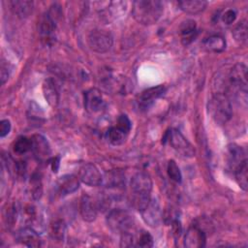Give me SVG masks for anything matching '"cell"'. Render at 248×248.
Listing matches in <instances>:
<instances>
[{
  "label": "cell",
  "instance_id": "obj_16",
  "mask_svg": "<svg viewBox=\"0 0 248 248\" xmlns=\"http://www.w3.org/2000/svg\"><path fill=\"white\" fill-rule=\"evenodd\" d=\"M99 203L92 197L84 194L79 202V212L82 219L86 222H93L98 214Z\"/></svg>",
  "mask_w": 248,
  "mask_h": 248
},
{
  "label": "cell",
  "instance_id": "obj_11",
  "mask_svg": "<svg viewBox=\"0 0 248 248\" xmlns=\"http://www.w3.org/2000/svg\"><path fill=\"white\" fill-rule=\"evenodd\" d=\"M140 212L143 221L152 228L159 226L163 219L159 202L154 199H151L150 202Z\"/></svg>",
  "mask_w": 248,
  "mask_h": 248
},
{
  "label": "cell",
  "instance_id": "obj_29",
  "mask_svg": "<svg viewBox=\"0 0 248 248\" xmlns=\"http://www.w3.org/2000/svg\"><path fill=\"white\" fill-rule=\"evenodd\" d=\"M105 179L108 187H120L124 184V175L120 171H110Z\"/></svg>",
  "mask_w": 248,
  "mask_h": 248
},
{
  "label": "cell",
  "instance_id": "obj_28",
  "mask_svg": "<svg viewBox=\"0 0 248 248\" xmlns=\"http://www.w3.org/2000/svg\"><path fill=\"white\" fill-rule=\"evenodd\" d=\"M31 139L26 137H19L14 143V151L18 155H23L31 150Z\"/></svg>",
  "mask_w": 248,
  "mask_h": 248
},
{
  "label": "cell",
  "instance_id": "obj_17",
  "mask_svg": "<svg viewBox=\"0 0 248 248\" xmlns=\"http://www.w3.org/2000/svg\"><path fill=\"white\" fill-rule=\"evenodd\" d=\"M43 94L46 102L51 107H56L58 105L60 100V93H59L58 85L53 78H48L44 81Z\"/></svg>",
  "mask_w": 248,
  "mask_h": 248
},
{
  "label": "cell",
  "instance_id": "obj_32",
  "mask_svg": "<svg viewBox=\"0 0 248 248\" xmlns=\"http://www.w3.org/2000/svg\"><path fill=\"white\" fill-rule=\"evenodd\" d=\"M31 190L34 199H39L42 195V182L39 174H34L31 179Z\"/></svg>",
  "mask_w": 248,
  "mask_h": 248
},
{
  "label": "cell",
  "instance_id": "obj_13",
  "mask_svg": "<svg viewBox=\"0 0 248 248\" xmlns=\"http://www.w3.org/2000/svg\"><path fill=\"white\" fill-rule=\"evenodd\" d=\"M206 242V234L203 230L198 226L190 227L184 236V246L187 248L203 247Z\"/></svg>",
  "mask_w": 248,
  "mask_h": 248
},
{
  "label": "cell",
  "instance_id": "obj_7",
  "mask_svg": "<svg viewBox=\"0 0 248 248\" xmlns=\"http://www.w3.org/2000/svg\"><path fill=\"white\" fill-rule=\"evenodd\" d=\"M89 47L98 53H105L108 51L113 44L111 34L105 30H93L87 38Z\"/></svg>",
  "mask_w": 248,
  "mask_h": 248
},
{
  "label": "cell",
  "instance_id": "obj_19",
  "mask_svg": "<svg viewBox=\"0 0 248 248\" xmlns=\"http://www.w3.org/2000/svg\"><path fill=\"white\" fill-rule=\"evenodd\" d=\"M179 33L181 37V43L184 46L190 45L198 36L196 21L193 19H186L183 21L180 25Z\"/></svg>",
  "mask_w": 248,
  "mask_h": 248
},
{
  "label": "cell",
  "instance_id": "obj_2",
  "mask_svg": "<svg viewBox=\"0 0 248 248\" xmlns=\"http://www.w3.org/2000/svg\"><path fill=\"white\" fill-rule=\"evenodd\" d=\"M130 187L133 195V203L140 211L151 200L152 180L145 171L137 172L131 179Z\"/></svg>",
  "mask_w": 248,
  "mask_h": 248
},
{
  "label": "cell",
  "instance_id": "obj_34",
  "mask_svg": "<svg viewBox=\"0 0 248 248\" xmlns=\"http://www.w3.org/2000/svg\"><path fill=\"white\" fill-rule=\"evenodd\" d=\"M236 11L234 9H228L222 15V20L225 24H232L236 18Z\"/></svg>",
  "mask_w": 248,
  "mask_h": 248
},
{
  "label": "cell",
  "instance_id": "obj_24",
  "mask_svg": "<svg viewBox=\"0 0 248 248\" xmlns=\"http://www.w3.org/2000/svg\"><path fill=\"white\" fill-rule=\"evenodd\" d=\"M204 46L212 52H222L226 48V40L221 35H212L204 41Z\"/></svg>",
  "mask_w": 248,
  "mask_h": 248
},
{
  "label": "cell",
  "instance_id": "obj_10",
  "mask_svg": "<svg viewBox=\"0 0 248 248\" xmlns=\"http://www.w3.org/2000/svg\"><path fill=\"white\" fill-rule=\"evenodd\" d=\"M78 178L88 186H99L103 183V176L98 168L91 163L82 165L78 170Z\"/></svg>",
  "mask_w": 248,
  "mask_h": 248
},
{
  "label": "cell",
  "instance_id": "obj_3",
  "mask_svg": "<svg viewBox=\"0 0 248 248\" xmlns=\"http://www.w3.org/2000/svg\"><path fill=\"white\" fill-rule=\"evenodd\" d=\"M207 110L211 118L219 125L226 124L232 115L231 101L224 92L212 95L207 104Z\"/></svg>",
  "mask_w": 248,
  "mask_h": 248
},
{
  "label": "cell",
  "instance_id": "obj_21",
  "mask_svg": "<svg viewBox=\"0 0 248 248\" xmlns=\"http://www.w3.org/2000/svg\"><path fill=\"white\" fill-rule=\"evenodd\" d=\"M177 5L183 12L190 15H197L206 8L207 2L203 0H183L178 1Z\"/></svg>",
  "mask_w": 248,
  "mask_h": 248
},
{
  "label": "cell",
  "instance_id": "obj_9",
  "mask_svg": "<svg viewBox=\"0 0 248 248\" xmlns=\"http://www.w3.org/2000/svg\"><path fill=\"white\" fill-rule=\"evenodd\" d=\"M166 92V87L164 85H157L153 87H149L143 90L140 96L138 97L137 103L138 107L140 110L148 109L154 102L160 98Z\"/></svg>",
  "mask_w": 248,
  "mask_h": 248
},
{
  "label": "cell",
  "instance_id": "obj_35",
  "mask_svg": "<svg viewBox=\"0 0 248 248\" xmlns=\"http://www.w3.org/2000/svg\"><path fill=\"white\" fill-rule=\"evenodd\" d=\"M11 131V122L8 119H3L0 122V137H6Z\"/></svg>",
  "mask_w": 248,
  "mask_h": 248
},
{
  "label": "cell",
  "instance_id": "obj_33",
  "mask_svg": "<svg viewBox=\"0 0 248 248\" xmlns=\"http://www.w3.org/2000/svg\"><path fill=\"white\" fill-rule=\"evenodd\" d=\"M116 125H117L118 127H120L121 129L125 130V131L128 132V133L131 131V128H132L131 120L129 119V117H128L126 114H121V115L118 117Z\"/></svg>",
  "mask_w": 248,
  "mask_h": 248
},
{
  "label": "cell",
  "instance_id": "obj_26",
  "mask_svg": "<svg viewBox=\"0 0 248 248\" xmlns=\"http://www.w3.org/2000/svg\"><path fill=\"white\" fill-rule=\"evenodd\" d=\"M66 232V224L63 220L57 219L50 225V235L57 241H62Z\"/></svg>",
  "mask_w": 248,
  "mask_h": 248
},
{
  "label": "cell",
  "instance_id": "obj_25",
  "mask_svg": "<svg viewBox=\"0 0 248 248\" xmlns=\"http://www.w3.org/2000/svg\"><path fill=\"white\" fill-rule=\"evenodd\" d=\"M128 132H126L125 130L121 129L120 127H118L117 125L111 127L108 132V139L109 140V142L112 145H121L125 142L127 137H128Z\"/></svg>",
  "mask_w": 248,
  "mask_h": 248
},
{
  "label": "cell",
  "instance_id": "obj_18",
  "mask_svg": "<svg viewBox=\"0 0 248 248\" xmlns=\"http://www.w3.org/2000/svg\"><path fill=\"white\" fill-rule=\"evenodd\" d=\"M16 240L28 247H39L42 245V239L38 232L32 228H23L16 233Z\"/></svg>",
  "mask_w": 248,
  "mask_h": 248
},
{
  "label": "cell",
  "instance_id": "obj_1",
  "mask_svg": "<svg viewBox=\"0 0 248 248\" xmlns=\"http://www.w3.org/2000/svg\"><path fill=\"white\" fill-rule=\"evenodd\" d=\"M164 12V5L158 0H137L132 5V16L142 25L156 23Z\"/></svg>",
  "mask_w": 248,
  "mask_h": 248
},
{
  "label": "cell",
  "instance_id": "obj_15",
  "mask_svg": "<svg viewBox=\"0 0 248 248\" xmlns=\"http://www.w3.org/2000/svg\"><path fill=\"white\" fill-rule=\"evenodd\" d=\"M79 187V178L74 174H66L61 176L55 184L56 193L60 197H65L76 192Z\"/></svg>",
  "mask_w": 248,
  "mask_h": 248
},
{
  "label": "cell",
  "instance_id": "obj_12",
  "mask_svg": "<svg viewBox=\"0 0 248 248\" xmlns=\"http://www.w3.org/2000/svg\"><path fill=\"white\" fill-rule=\"evenodd\" d=\"M84 108L89 113H96L104 108V99L102 92L98 88H90L83 95Z\"/></svg>",
  "mask_w": 248,
  "mask_h": 248
},
{
  "label": "cell",
  "instance_id": "obj_22",
  "mask_svg": "<svg viewBox=\"0 0 248 248\" xmlns=\"http://www.w3.org/2000/svg\"><path fill=\"white\" fill-rule=\"evenodd\" d=\"M11 7L15 15L20 18H25L33 11V2L27 0H16L11 2Z\"/></svg>",
  "mask_w": 248,
  "mask_h": 248
},
{
  "label": "cell",
  "instance_id": "obj_5",
  "mask_svg": "<svg viewBox=\"0 0 248 248\" xmlns=\"http://www.w3.org/2000/svg\"><path fill=\"white\" fill-rule=\"evenodd\" d=\"M107 224L110 231L122 234L133 229L134 219L126 210L115 208L108 213Z\"/></svg>",
  "mask_w": 248,
  "mask_h": 248
},
{
  "label": "cell",
  "instance_id": "obj_14",
  "mask_svg": "<svg viewBox=\"0 0 248 248\" xmlns=\"http://www.w3.org/2000/svg\"><path fill=\"white\" fill-rule=\"evenodd\" d=\"M32 147L31 151L35 155V157L38 159V161L46 162L49 159L50 156V147L49 144L45 137L42 135H34L31 138Z\"/></svg>",
  "mask_w": 248,
  "mask_h": 248
},
{
  "label": "cell",
  "instance_id": "obj_4",
  "mask_svg": "<svg viewBox=\"0 0 248 248\" xmlns=\"http://www.w3.org/2000/svg\"><path fill=\"white\" fill-rule=\"evenodd\" d=\"M167 141H169L170 146L183 157L192 158L196 154L195 147L192 143L176 129H170L166 132L162 138V142L166 143Z\"/></svg>",
  "mask_w": 248,
  "mask_h": 248
},
{
  "label": "cell",
  "instance_id": "obj_23",
  "mask_svg": "<svg viewBox=\"0 0 248 248\" xmlns=\"http://www.w3.org/2000/svg\"><path fill=\"white\" fill-rule=\"evenodd\" d=\"M247 159L244 160L243 162H241L239 165H237L234 169H233V174H234V178L236 183L238 184V186L244 190L247 191L248 188V182H247Z\"/></svg>",
  "mask_w": 248,
  "mask_h": 248
},
{
  "label": "cell",
  "instance_id": "obj_37",
  "mask_svg": "<svg viewBox=\"0 0 248 248\" xmlns=\"http://www.w3.org/2000/svg\"><path fill=\"white\" fill-rule=\"evenodd\" d=\"M59 162H60V158L57 156V157H54L52 159V162H51V168H52V170L53 171H57L58 168H59Z\"/></svg>",
  "mask_w": 248,
  "mask_h": 248
},
{
  "label": "cell",
  "instance_id": "obj_30",
  "mask_svg": "<svg viewBox=\"0 0 248 248\" xmlns=\"http://www.w3.org/2000/svg\"><path fill=\"white\" fill-rule=\"evenodd\" d=\"M135 246L137 247H152L153 246V237L152 235L145 231H141L139 234L135 235Z\"/></svg>",
  "mask_w": 248,
  "mask_h": 248
},
{
  "label": "cell",
  "instance_id": "obj_6",
  "mask_svg": "<svg viewBox=\"0 0 248 248\" xmlns=\"http://www.w3.org/2000/svg\"><path fill=\"white\" fill-rule=\"evenodd\" d=\"M55 6V5H54ZM57 8L50 9L47 13L44 14L39 21V34L42 43L45 45H51L55 39L56 30V17Z\"/></svg>",
  "mask_w": 248,
  "mask_h": 248
},
{
  "label": "cell",
  "instance_id": "obj_36",
  "mask_svg": "<svg viewBox=\"0 0 248 248\" xmlns=\"http://www.w3.org/2000/svg\"><path fill=\"white\" fill-rule=\"evenodd\" d=\"M0 78H1V83L4 84L8 78H9V71H8V66L5 65L4 62L1 64V74H0Z\"/></svg>",
  "mask_w": 248,
  "mask_h": 248
},
{
  "label": "cell",
  "instance_id": "obj_31",
  "mask_svg": "<svg viewBox=\"0 0 248 248\" xmlns=\"http://www.w3.org/2000/svg\"><path fill=\"white\" fill-rule=\"evenodd\" d=\"M167 172L169 177L176 182V183H180L182 180V175H181V171L177 166V164L175 163L174 160H170L168 162V166H167Z\"/></svg>",
  "mask_w": 248,
  "mask_h": 248
},
{
  "label": "cell",
  "instance_id": "obj_20",
  "mask_svg": "<svg viewBox=\"0 0 248 248\" xmlns=\"http://www.w3.org/2000/svg\"><path fill=\"white\" fill-rule=\"evenodd\" d=\"M227 157H228V164L232 170L237 165H239L241 162L247 159L243 148L235 143H232L228 146Z\"/></svg>",
  "mask_w": 248,
  "mask_h": 248
},
{
  "label": "cell",
  "instance_id": "obj_27",
  "mask_svg": "<svg viewBox=\"0 0 248 248\" xmlns=\"http://www.w3.org/2000/svg\"><path fill=\"white\" fill-rule=\"evenodd\" d=\"M247 21L245 19L239 21L237 23V25L233 28L232 30V36L234 38V40L240 44V45H244L246 44L247 41Z\"/></svg>",
  "mask_w": 248,
  "mask_h": 248
},
{
  "label": "cell",
  "instance_id": "obj_8",
  "mask_svg": "<svg viewBox=\"0 0 248 248\" xmlns=\"http://www.w3.org/2000/svg\"><path fill=\"white\" fill-rule=\"evenodd\" d=\"M230 86L238 94L246 98L247 94V67L242 63L235 64L229 73Z\"/></svg>",
  "mask_w": 248,
  "mask_h": 248
}]
</instances>
